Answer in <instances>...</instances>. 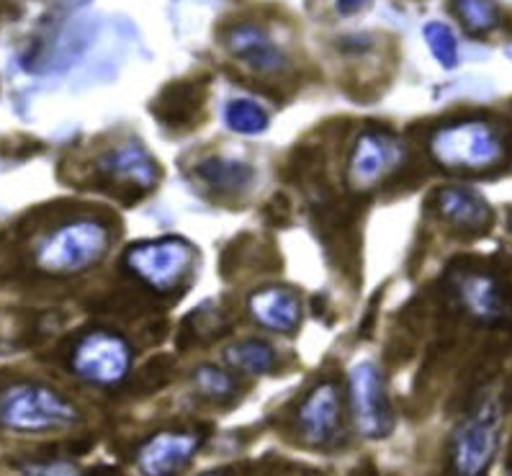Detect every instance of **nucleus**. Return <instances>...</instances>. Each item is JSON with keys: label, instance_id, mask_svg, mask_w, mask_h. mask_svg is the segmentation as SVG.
Returning <instances> with one entry per match:
<instances>
[{"label": "nucleus", "instance_id": "7", "mask_svg": "<svg viewBox=\"0 0 512 476\" xmlns=\"http://www.w3.org/2000/svg\"><path fill=\"white\" fill-rule=\"evenodd\" d=\"M350 410L358 433L368 440H381L394 430L392 404L386 394L379 366L361 361L350 368Z\"/></svg>", "mask_w": 512, "mask_h": 476}, {"label": "nucleus", "instance_id": "12", "mask_svg": "<svg viewBox=\"0 0 512 476\" xmlns=\"http://www.w3.org/2000/svg\"><path fill=\"white\" fill-rule=\"evenodd\" d=\"M224 47L235 60L247 65L258 75L284 73L289 67V57L260 24L242 21V24L229 26L224 34Z\"/></svg>", "mask_w": 512, "mask_h": 476}, {"label": "nucleus", "instance_id": "2", "mask_svg": "<svg viewBox=\"0 0 512 476\" xmlns=\"http://www.w3.org/2000/svg\"><path fill=\"white\" fill-rule=\"evenodd\" d=\"M78 420V407L47 384L21 381L0 392V428L11 433H60L73 428Z\"/></svg>", "mask_w": 512, "mask_h": 476}, {"label": "nucleus", "instance_id": "13", "mask_svg": "<svg viewBox=\"0 0 512 476\" xmlns=\"http://www.w3.org/2000/svg\"><path fill=\"white\" fill-rule=\"evenodd\" d=\"M247 307L253 320L278 335H291L302 325V302L286 286H266L250 294Z\"/></svg>", "mask_w": 512, "mask_h": 476}, {"label": "nucleus", "instance_id": "24", "mask_svg": "<svg viewBox=\"0 0 512 476\" xmlns=\"http://www.w3.org/2000/svg\"><path fill=\"white\" fill-rule=\"evenodd\" d=\"M371 6V0H335L340 16H356V13L366 11Z\"/></svg>", "mask_w": 512, "mask_h": 476}, {"label": "nucleus", "instance_id": "27", "mask_svg": "<svg viewBox=\"0 0 512 476\" xmlns=\"http://www.w3.org/2000/svg\"><path fill=\"white\" fill-rule=\"evenodd\" d=\"M70 3H85V0H70Z\"/></svg>", "mask_w": 512, "mask_h": 476}, {"label": "nucleus", "instance_id": "20", "mask_svg": "<svg viewBox=\"0 0 512 476\" xmlns=\"http://www.w3.org/2000/svg\"><path fill=\"white\" fill-rule=\"evenodd\" d=\"M193 389L209 402H229L237 394V381L224 368L206 363L193 371Z\"/></svg>", "mask_w": 512, "mask_h": 476}, {"label": "nucleus", "instance_id": "19", "mask_svg": "<svg viewBox=\"0 0 512 476\" xmlns=\"http://www.w3.org/2000/svg\"><path fill=\"white\" fill-rule=\"evenodd\" d=\"M224 121H227V127L232 132L255 137V134L266 132L268 124H271V116L253 98H232L227 103V109H224Z\"/></svg>", "mask_w": 512, "mask_h": 476}, {"label": "nucleus", "instance_id": "1", "mask_svg": "<svg viewBox=\"0 0 512 476\" xmlns=\"http://www.w3.org/2000/svg\"><path fill=\"white\" fill-rule=\"evenodd\" d=\"M430 157L440 168L489 173L505 165L507 139L487 119H461L435 129L428 142Z\"/></svg>", "mask_w": 512, "mask_h": 476}, {"label": "nucleus", "instance_id": "25", "mask_svg": "<svg viewBox=\"0 0 512 476\" xmlns=\"http://www.w3.org/2000/svg\"><path fill=\"white\" fill-rule=\"evenodd\" d=\"M199 476H224L222 471H206V474H199Z\"/></svg>", "mask_w": 512, "mask_h": 476}, {"label": "nucleus", "instance_id": "21", "mask_svg": "<svg viewBox=\"0 0 512 476\" xmlns=\"http://www.w3.org/2000/svg\"><path fill=\"white\" fill-rule=\"evenodd\" d=\"M422 37L428 42L430 52H433L435 62L446 70H453L458 65V39L451 31V26L443 21H430L422 29Z\"/></svg>", "mask_w": 512, "mask_h": 476}, {"label": "nucleus", "instance_id": "28", "mask_svg": "<svg viewBox=\"0 0 512 476\" xmlns=\"http://www.w3.org/2000/svg\"><path fill=\"white\" fill-rule=\"evenodd\" d=\"M510 227H512V217H510Z\"/></svg>", "mask_w": 512, "mask_h": 476}, {"label": "nucleus", "instance_id": "11", "mask_svg": "<svg viewBox=\"0 0 512 476\" xmlns=\"http://www.w3.org/2000/svg\"><path fill=\"white\" fill-rule=\"evenodd\" d=\"M456 294L464 312L482 325H502L510 317V299L494 273L466 268L456 278Z\"/></svg>", "mask_w": 512, "mask_h": 476}, {"label": "nucleus", "instance_id": "15", "mask_svg": "<svg viewBox=\"0 0 512 476\" xmlns=\"http://www.w3.org/2000/svg\"><path fill=\"white\" fill-rule=\"evenodd\" d=\"M98 170L114 181H124L139 191H152L160 181V168L150 152L137 142H121L98 160Z\"/></svg>", "mask_w": 512, "mask_h": 476}, {"label": "nucleus", "instance_id": "4", "mask_svg": "<svg viewBox=\"0 0 512 476\" xmlns=\"http://www.w3.org/2000/svg\"><path fill=\"white\" fill-rule=\"evenodd\" d=\"M111 242L109 227L98 219H73L57 227L37 250V266L52 276L83 273L101 263Z\"/></svg>", "mask_w": 512, "mask_h": 476}, {"label": "nucleus", "instance_id": "18", "mask_svg": "<svg viewBox=\"0 0 512 476\" xmlns=\"http://www.w3.org/2000/svg\"><path fill=\"white\" fill-rule=\"evenodd\" d=\"M224 361L227 366L237 368L247 376H266L276 368L278 356L273 345H268L266 340H240V343H232L224 350Z\"/></svg>", "mask_w": 512, "mask_h": 476}, {"label": "nucleus", "instance_id": "14", "mask_svg": "<svg viewBox=\"0 0 512 476\" xmlns=\"http://www.w3.org/2000/svg\"><path fill=\"white\" fill-rule=\"evenodd\" d=\"M438 211L464 235H482L492 224V209L479 191L469 186H446L438 191Z\"/></svg>", "mask_w": 512, "mask_h": 476}, {"label": "nucleus", "instance_id": "9", "mask_svg": "<svg viewBox=\"0 0 512 476\" xmlns=\"http://www.w3.org/2000/svg\"><path fill=\"white\" fill-rule=\"evenodd\" d=\"M404 147L384 132H361L348 160V183L353 191H371L402 165Z\"/></svg>", "mask_w": 512, "mask_h": 476}, {"label": "nucleus", "instance_id": "17", "mask_svg": "<svg viewBox=\"0 0 512 476\" xmlns=\"http://www.w3.org/2000/svg\"><path fill=\"white\" fill-rule=\"evenodd\" d=\"M453 16L474 39L489 37L505 21V13L497 0H448Z\"/></svg>", "mask_w": 512, "mask_h": 476}, {"label": "nucleus", "instance_id": "3", "mask_svg": "<svg viewBox=\"0 0 512 476\" xmlns=\"http://www.w3.org/2000/svg\"><path fill=\"white\" fill-rule=\"evenodd\" d=\"M505 410L492 394L482 397L451 435V469L456 476H487L500 451Z\"/></svg>", "mask_w": 512, "mask_h": 476}, {"label": "nucleus", "instance_id": "6", "mask_svg": "<svg viewBox=\"0 0 512 476\" xmlns=\"http://www.w3.org/2000/svg\"><path fill=\"white\" fill-rule=\"evenodd\" d=\"M70 368L80 381L93 386L124 384L132 371V345L109 330H91L75 343Z\"/></svg>", "mask_w": 512, "mask_h": 476}, {"label": "nucleus", "instance_id": "26", "mask_svg": "<svg viewBox=\"0 0 512 476\" xmlns=\"http://www.w3.org/2000/svg\"><path fill=\"white\" fill-rule=\"evenodd\" d=\"M6 6H8L6 0H0V11H3V8H6Z\"/></svg>", "mask_w": 512, "mask_h": 476}, {"label": "nucleus", "instance_id": "16", "mask_svg": "<svg viewBox=\"0 0 512 476\" xmlns=\"http://www.w3.org/2000/svg\"><path fill=\"white\" fill-rule=\"evenodd\" d=\"M196 175L211 191L224 193V196L247 191L250 183L255 181L253 165H247L245 160H235V157H209V160L199 163Z\"/></svg>", "mask_w": 512, "mask_h": 476}, {"label": "nucleus", "instance_id": "23", "mask_svg": "<svg viewBox=\"0 0 512 476\" xmlns=\"http://www.w3.org/2000/svg\"><path fill=\"white\" fill-rule=\"evenodd\" d=\"M26 476H83L70 461H44L26 466Z\"/></svg>", "mask_w": 512, "mask_h": 476}, {"label": "nucleus", "instance_id": "8", "mask_svg": "<svg viewBox=\"0 0 512 476\" xmlns=\"http://www.w3.org/2000/svg\"><path fill=\"white\" fill-rule=\"evenodd\" d=\"M299 435L307 446H335L343 430V394L335 381H322L304 397L296 412Z\"/></svg>", "mask_w": 512, "mask_h": 476}, {"label": "nucleus", "instance_id": "22", "mask_svg": "<svg viewBox=\"0 0 512 476\" xmlns=\"http://www.w3.org/2000/svg\"><path fill=\"white\" fill-rule=\"evenodd\" d=\"M199 88L191 83H175L170 85L168 91L160 96V103H157V114L163 116H173L175 121L186 119V116H191L193 111L199 109Z\"/></svg>", "mask_w": 512, "mask_h": 476}, {"label": "nucleus", "instance_id": "10", "mask_svg": "<svg viewBox=\"0 0 512 476\" xmlns=\"http://www.w3.org/2000/svg\"><path fill=\"white\" fill-rule=\"evenodd\" d=\"M204 446L196 430H160L137 448L134 464L142 476H178Z\"/></svg>", "mask_w": 512, "mask_h": 476}, {"label": "nucleus", "instance_id": "5", "mask_svg": "<svg viewBox=\"0 0 512 476\" xmlns=\"http://www.w3.org/2000/svg\"><path fill=\"white\" fill-rule=\"evenodd\" d=\"M196 248L183 237H160V240L137 242L124 255L129 271L155 294H170L191 273Z\"/></svg>", "mask_w": 512, "mask_h": 476}, {"label": "nucleus", "instance_id": "29", "mask_svg": "<svg viewBox=\"0 0 512 476\" xmlns=\"http://www.w3.org/2000/svg\"><path fill=\"white\" fill-rule=\"evenodd\" d=\"M507 476H512V471H510V474H507Z\"/></svg>", "mask_w": 512, "mask_h": 476}]
</instances>
